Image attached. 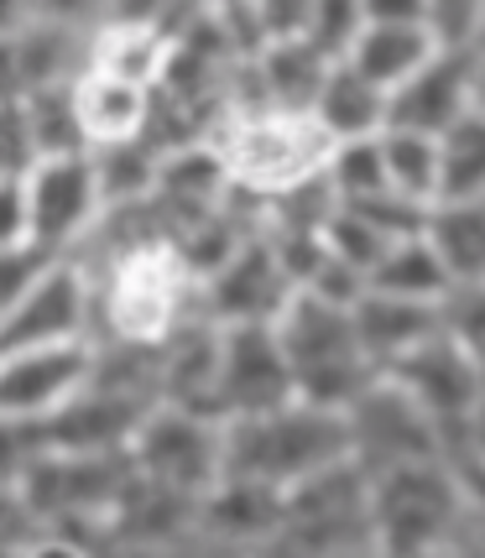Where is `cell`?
I'll return each instance as SVG.
<instances>
[{"label": "cell", "instance_id": "6da1fadb", "mask_svg": "<svg viewBox=\"0 0 485 558\" xmlns=\"http://www.w3.org/2000/svg\"><path fill=\"white\" fill-rule=\"evenodd\" d=\"M371 527L376 554H449L475 548L470 486L460 460H408L371 475Z\"/></svg>", "mask_w": 485, "mask_h": 558}, {"label": "cell", "instance_id": "7a4b0ae2", "mask_svg": "<svg viewBox=\"0 0 485 558\" xmlns=\"http://www.w3.org/2000/svg\"><path fill=\"white\" fill-rule=\"evenodd\" d=\"M340 460H350V423L335 408L288 397L267 413L225 417V475H251L288 490Z\"/></svg>", "mask_w": 485, "mask_h": 558}, {"label": "cell", "instance_id": "3957f363", "mask_svg": "<svg viewBox=\"0 0 485 558\" xmlns=\"http://www.w3.org/2000/svg\"><path fill=\"white\" fill-rule=\"evenodd\" d=\"M277 340L288 350L298 397H303V402H318V408L344 413V408L381 376V365L365 355L361 335H355L350 303L318 298V292H308V288L292 292L288 308L277 314Z\"/></svg>", "mask_w": 485, "mask_h": 558}, {"label": "cell", "instance_id": "277c9868", "mask_svg": "<svg viewBox=\"0 0 485 558\" xmlns=\"http://www.w3.org/2000/svg\"><path fill=\"white\" fill-rule=\"evenodd\" d=\"M219 151L230 168V189L251 198H277L292 183H308L329 162V136L308 110H235L219 125Z\"/></svg>", "mask_w": 485, "mask_h": 558}, {"label": "cell", "instance_id": "5b68a950", "mask_svg": "<svg viewBox=\"0 0 485 558\" xmlns=\"http://www.w3.org/2000/svg\"><path fill=\"white\" fill-rule=\"evenodd\" d=\"M194 303V277L172 245L125 251L95 271V340H168Z\"/></svg>", "mask_w": 485, "mask_h": 558}, {"label": "cell", "instance_id": "8992f818", "mask_svg": "<svg viewBox=\"0 0 485 558\" xmlns=\"http://www.w3.org/2000/svg\"><path fill=\"white\" fill-rule=\"evenodd\" d=\"M303 554H376V527H371V470L355 454L340 464H324L318 475L288 486V522L282 537Z\"/></svg>", "mask_w": 485, "mask_h": 558}, {"label": "cell", "instance_id": "52a82bcc", "mask_svg": "<svg viewBox=\"0 0 485 558\" xmlns=\"http://www.w3.org/2000/svg\"><path fill=\"white\" fill-rule=\"evenodd\" d=\"M131 464L172 490L204 496L225 475V417L157 402L131 438Z\"/></svg>", "mask_w": 485, "mask_h": 558}, {"label": "cell", "instance_id": "ba28073f", "mask_svg": "<svg viewBox=\"0 0 485 558\" xmlns=\"http://www.w3.org/2000/svg\"><path fill=\"white\" fill-rule=\"evenodd\" d=\"M344 423H350V454H355L371 475H376V470H391V464H408V460L449 454V449H444V428L434 423V413L417 402L413 391L397 387L387 371L344 408Z\"/></svg>", "mask_w": 485, "mask_h": 558}, {"label": "cell", "instance_id": "9c48e42d", "mask_svg": "<svg viewBox=\"0 0 485 558\" xmlns=\"http://www.w3.org/2000/svg\"><path fill=\"white\" fill-rule=\"evenodd\" d=\"M131 475H136L131 449H121V454L43 449L37 464L22 475V501L37 517V527L63 522V517H110V507L121 501Z\"/></svg>", "mask_w": 485, "mask_h": 558}, {"label": "cell", "instance_id": "30bf717a", "mask_svg": "<svg viewBox=\"0 0 485 558\" xmlns=\"http://www.w3.org/2000/svg\"><path fill=\"white\" fill-rule=\"evenodd\" d=\"M387 376L402 391H413L417 402L434 413V423L444 428V449H449V460H454L464 428H470V417H475V408H481V397H485L481 361H475L460 340H449V335L438 329V335H428L423 344H413L408 355H397V361L387 365Z\"/></svg>", "mask_w": 485, "mask_h": 558}, {"label": "cell", "instance_id": "8fae6325", "mask_svg": "<svg viewBox=\"0 0 485 558\" xmlns=\"http://www.w3.org/2000/svg\"><path fill=\"white\" fill-rule=\"evenodd\" d=\"M95 340V271L78 256H58L32 288L0 314V350Z\"/></svg>", "mask_w": 485, "mask_h": 558}, {"label": "cell", "instance_id": "7c38bea8", "mask_svg": "<svg viewBox=\"0 0 485 558\" xmlns=\"http://www.w3.org/2000/svg\"><path fill=\"white\" fill-rule=\"evenodd\" d=\"M26 204H32V241L52 256H69L89 241L105 215V189L95 172V151H63L43 157L26 172Z\"/></svg>", "mask_w": 485, "mask_h": 558}, {"label": "cell", "instance_id": "4fadbf2b", "mask_svg": "<svg viewBox=\"0 0 485 558\" xmlns=\"http://www.w3.org/2000/svg\"><path fill=\"white\" fill-rule=\"evenodd\" d=\"M292 292L298 282L288 277L277 245L267 241V230H256L230 251V262H219L204 282H194V303L215 324H277Z\"/></svg>", "mask_w": 485, "mask_h": 558}, {"label": "cell", "instance_id": "5bb4252c", "mask_svg": "<svg viewBox=\"0 0 485 558\" xmlns=\"http://www.w3.org/2000/svg\"><path fill=\"white\" fill-rule=\"evenodd\" d=\"M89 371H95V340L0 350V413L43 423L73 391L89 387Z\"/></svg>", "mask_w": 485, "mask_h": 558}, {"label": "cell", "instance_id": "9a60e30c", "mask_svg": "<svg viewBox=\"0 0 485 558\" xmlns=\"http://www.w3.org/2000/svg\"><path fill=\"white\" fill-rule=\"evenodd\" d=\"M298 397L277 324H225L219 335V413H267Z\"/></svg>", "mask_w": 485, "mask_h": 558}, {"label": "cell", "instance_id": "2e32d148", "mask_svg": "<svg viewBox=\"0 0 485 558\" xmlns=\"http://www.w3.org/2000/svg\"><path fill=\"white\" fill-rule=\"evenodd\" d=\"M475 48H438L413 78H402L387 95V125L444 136L475 110Z\"/></svg>", "mask_w": 485, "mask_h": 558}, {"label": "cell", "instance_id": "e0dca14e", "mask_svg": "<svg viewBox=\"0 0 485 558\" xmlns=\"http://www.w3.org/2000/svg\"><path fill=\"white\" fill-rule=\"evenodd\" d=\"M151 408L157 402H146V397L89 381L52 417H43V438H48V449H69V454H121L131 449V438Z\"/></svg>", "mask_w": 485, "mask_h": 558}, {"label": "cell", "instance_id": "ac0fdd59", "mask_svg": "<svg viewBox=\"0 0 485 558\" xmlns=\"http://www.w3.org/2000/svg\"><path fill=\"white\" fill-rule=\"evenodd\" d=\"M282 522H288V490L251 481V475H219L198 496V537L204 543H225V548L277 543Z\"/></svg>", "mask_w": 485, "mask_h": 558}, {"label": "cell", "instance_id": "d6986e66", "mask_svg": "<svg viewBox=\"0 0 485 558\" xmlns=\"http://www.w3.org/2000/svg\"><path fill=\"white\" fill-rule=\"evenodd\" d=\"M355 335H361L365 355L387 371L397 355H408L413 344H423L428 335H438V303H417V298H397V292H376L365 288L355 303Z\"/></svg>", "mask_w": 485, "mask_h": 558}, {"label": "cell", "instance_id": "ffe728a7", "mask_svg": "<svg viewBox=\"0 0 485 558\" xmlns=\"http://www.w3.org/2000/svg\"><path fill=\"white\" fill-rule=\"evenodd\" d=\"M73 99H78V121H84L89 146L146 136V116H151V89L146 84L116 78L105 69H84L73 78Z\"/></svg>", "mask_w": 485, "mask_h": 558}, {"label": "cell", "instance_id": "44dd1931", "mask_svg": "<svg viewBox=\"0 0 485 558\" xmlns=\"http://www.w3.org/2000/svg\"><path fill=\"white\" fill-rule=\"evenodd\" d=\"M308 116L324 125V136H329V142L376 136V131H387V89H381V84H371L355 63L335 58L329 73H324V84H318L314 110H308Z\"/></svg>", "mask_w": 485, "mask_h": 558}, {"label": "cell", "instance_id": "7402d4cb", "mask_svg": "<svg viewBox=\"0 0 485 558\" xmlns=\"http://www.w3.org/2000/svg\"><path fill=\"white\" fill-rule=\"evenodd\" d=\"M438 48H444V43L434 37L428 22H365L361 37H355V48L344 52V63H355L371 84H381L391 95V89H397L402 78H413Z\"/></svg>", "mask_w": 485, "mask_h": 558}, {"label": "cell", "instance_id": "603a6c76", "mask_svg": "<svg viewBox=\"0 0 485 558\" xmlns=\"http://www.w3.org/2000/svg\"><path fill=\"white\" fill-rule=\"evenodd\" d=\"M89 43H95V26H73V22H58V16H43V11H37V16L16 32L26 89L73 84L78 73L89 69Z\"/></svg>", "mask_w": 485, "mask_h": 558}, {"label": "cell", "instance_id": "cb8c5ba5", "mask_svg": "<svg viewBox=\"0 0 485 558\" xmlns=\"http://www.w3.org/2000/svg\"><path fill=\"white\" fill-rule=\"evenodd\" d=\"M168 52H172L168 26L105 22V26H95V43H89V69H105V73H116V78L157 89V78L168 69Z\"/></svg>", "mask_w": 485, "mask_h": 558}, {"label": "cell", "instance_id": "d4e9b609", "mask_svg": "<svg viewBox=\"0 0 485 558\" xmlns=\"http://www.w3.org/2000/svg\"><path fill=\"white\" fill-rule=\"evenodd\" d=\"M365 288L397 292V298H417V303H444V292L454 288V271L438 256V245L428 241V230H417V235H397V241L381 251V262L371 267V282H365Z\"/></svg>", "mask_w": 485, "mask_h": 558}, {"label": "cell", "instance_id": "484cf974", "mask_svg": "<svg viewBox=\"0 0 485 558\" xmlns=\"http://www.w3.org/2000/svg\"><path fill=\"white\" fill-rule=\"evenodd\" d=\"M428 241L449 262L454 282L485 277V194L438 198L434 209H428Z\"/></svg>", "mask_w": 485, "mask_h": 558}, {"label": "cell", "instance_id": "4316f807", "mask_svg": "<svg viewBox=\"0 0 485 558\" xmlns=\"http://www.w3.org/2000/svg\"><path fill=\"white\" fill-rule=\"evenodd\" d=\"M381 151H387V178L391 189L413 204L434 209L444 198V136L428 131H408V125H387L381 131Z\"/></svg>", "mask_w": 485, "mask_h": 558}, {"label": "cell", "instance_id": "83f0119b", "mask_svg": "<svg viewBox=\"0 0 485 558\" xmlns=\"http://www.w3.org/2000/svg\"><path fill=\"white\" fill-rule=\"evenodd\" d=\"M95 151V172L99 189H105V209L116 204H142L157 194V146L136 136V142H110V146H89Z\"/></svg>", "mask_w": 485, "mask_h": 558}, {"label": "cell", "instance_id": "f1b7e54d", "mask_svg": "<svg viewBox=\"0 0 485 558\" xmlns=\"http://www.w3.org/2000/svg\"><path fill=\"white\" fill-rule=\"evenodd\" d=\"M22 105H26V121H32V136H37V151H43V157L89 151V136H84V121H78L73 84H43V89H26Z\"/></svg>", "mask_w": 485, "mask_h": 558}, {"label": "cell", "instance_id": "f546056e", "mask_svg": "<svg viewBox=\"0 0 485 558\" xmlns=\"http://www.w3.org/2000/svg\"><path fill=\"white\" fill-rule=\"evenodd\" d=\"M324 178L335 183V194L344 204L371 194H387V151H381V131L376 136H355V142H335L329 146V162H324Z\"/></svg>", "mask_w": 485, "mask_h": 558}, {"label": "cell", "instance_id": "4dcf8cb0", "mask_svg": "<svg viewBox=\"0 0 485 558\" xmlns=\"http://www.w3.org/2000/svg\"><path fill=\"white\" fill-rule=\"evenodd\" d=\"M391 245V235L376 225V219H365L355 204H340L335 215L324 219V251L344 262V267H355L371 282V267L381 262V251Z\"/></svg>", "mask_w": 485, "mask_h": 558}, {"label": "cell", "instance_id": "1f68e13d", "mask_svg": "<svg viewBox=\"0 0 485 558\" xmlns=\"http://www.w3.org/2000/svg\"><path fill=\"white\" fill-rule=\"evenodd\" d=\"M485 194V116L470 110L454 131H444V198Z\"/></svg>", "mask_w": 485, "mask_h": 558}, {"label": "cell", "instance_id": "d6a6232c", "mask_svg": "<svg viewBox=\"0 0 485 558\" xmlns=\"http://www.w3.org/2000/svg\"><path fill=\"white\" fill-rule=\"evenodd\" d=\"M438 324L449 340H460L475 361L485 365V277H470V282H454L438 303Z\"/></svg>", "mask_w": 485, "mask_h": 558}, {"label": "cell", "instance_id": "836d02e7", "mask_svg": "<svg viewBox=\"0 0 485 558\" xmlns=\"http://www.w3.org/2000/svg\"><path fill=\"white\" fill-rule=\"evenodd\" d=\"M361 26H365L361 0H318L314 26H308V43H314L318 52H329V58H344V52L355 48Z\"/></svg>", "mask_w": 485, "mask_h": 558}, {"label": "cell", "instance_id": "e575fe53", "mask_svg": "<svg viewBox=\"0 0 485 558\" xmlns=\"http://www.w3.org/2000/svg\"><path fill=\"white\" fill-rule=\"evenodd\" d=\"M43 162L22 99H0V178H26Z\"/></svg>", "mask_w": 485, "mask_h": 558}, {"label": "cell", "instance_id": "d590c367", "mask_svg": "<svg viewBox=\"0 0 485 558\" xmlns=\"http://www.w3.org/2000/svg\"><path fill=\"white\" fill-rule=\"evenodd\" d=\"M314 5L318 0H245V16H251L256 37H262V48H267V43L308 37V26H314Z\"/></svg>", "mask_w": 485, "mask_h": 558}, {"label": "cell", "instance_id": "8d00e7d4", "mask_svg": "<svg viewBox=\"0 0 485 558\" xmlns=\"http://www.w3.org/2000/svg\"><path fill=\"white\" fill-rule=\"evenodd\" d=\"M43 449H48L43 423H26V417L0 413V486H22V475L37 464Z\"/></svg>", "mask_w": 485, "mask_h": 558}, {"label": "cell", "instance_id": "74e56055", "mask_svg": "<svg viewBox=\"0 0 485 558\" xmlns=\"http://www.w3.org/2000/svg\"><path fill=\"white\" fill-rule=\"evenodd\" d=\"M58 256H52L48 245H37V241H16V245H0V314L22 298L43 271L52 267Z\"/></svg>", "mask_w": 485, "mask_h": 558}, {"label": "cell", "instance_id": "f35d334b", "mask_svg": "<svg viewBox=\"0 0 485 558\" xmlns=\"http://www.w3.org/2000/svg\"><path fill=\"white\" fill-rule=\"evenodd\" d=\"M485 0H428V26L444 48H475Z\"/></svg>", "mask_w": 485, "mask_h": 558}, {"label": "cell", "instance_id": "ab89813d", "mask_svg": "<svg viewBox=\"0 0 485 558\" xmlns=\"http://www.w3.org/2000/svg\"><path fill=\"white\" fill-rule=\"evenodd\" d=\"M32 241V204H26V178H0V245Z\"/></svg>", "mask_w": 485, "mask_h": 558}, {"label": "cell", "instance_id": "60d3db41", "mask_svg": "<svg viewBox=\"0 0 485 558\" xmlns=\"http://www.w3.org/2000/svg\"><path fill=\"white\" fill-rule=\"evenodd\" d=\"M37 11L73 26H105L110 11H116V0H37Z\"/></svg>", "mask_w": 485, "mask_h": 558}, {"label": "cell", "instance_id": "b9f144b4", "mask_svg": "<svg viewBox=\"0 0 485 558\" xmlns=\"http://www.w3.org/2000/svg\"><path fill=\"white\" fill-rule=\"evenodd\" d=\"M365 22H428V0H361Z\"/></svg>", "mask_w": 485, "mask_h": 558}, {"label": "cell", "instance_id": "7bdbcfd3", "mask_svg": "<svg viewBox=\"0 0 485 558\" xmlns=\"http://www.w3.org/2000/svg\"><path fill=\"white\" fill-rule=\"evenodd\" d=\"M22 95H26V73L16 37H0V99H22Z\"/></svg>", "mask_w": 485, "mask_h": 558}, {"label": "cell", "instance_id": "ee69618b", "mask_svg": "<svg viewBox=\"0 0 485 558\" xmlns=\"http://www.w3.org/2000/svg\"><path fill=\"white\" fill-rule=\"evenodd\" d=\"M454 460L481 464V470H485V397H481V408H475V417H470V428H464L460 454H454Z\"/></svg>", "mask_w": 485, "mask_h": 558}, {"label": "cell", "instance_id": "f6af8a7d", "mask_svg": "<svg viewBox=\"0 0 485 558\" xmlns=\"http://www.w3.org/2000/svg\"><path fill=\"white\" fill-rule=\"evenodd\" d=\"M37 16V0H0V37H16Z\"/></svg>", "mask_w": 485, "mask_h": 558}, {"label": "cell", "instance_id": "bcb514c9", "mask_svg": "<svg viewBox=\"0 0 485 558\" xmlns=\"http://www.w3.org/2000/svg\"><path fill=\"white\" fill-rule=\"evenodd\" d=\"M470 95H475V110L485 116V48H475V84H470Z\"/></svg>", "mask_w": 485, "mask_h": 558}, {"label": "cell", "instance_id": "7dc6e473", "mask_svg": "<svg viewBox=\"0 0 485 558\" xmlns=\"http://www.w3.org/2000/svg\"><path fill=\"white\" fill-rule=\"evenodd\" d=\"M198 11H225V5H241V0H194Z\"/></svg>", "mask_w": 485, "mask_h": 558}, {"label": "cell", "instance_id": "c3c4849f", "mask_svg": "<svg viewBox=\"0 0 485 558\" xmlns=\"http://www.w3.org/2000/svg\"><path fill=\"white\" fill-rule=\"evenodd\" d=\"M475 48H485V16H481V32H475Z\"/></svg>", "mask_w": 485, "mask_h": 558}]
</instances>
